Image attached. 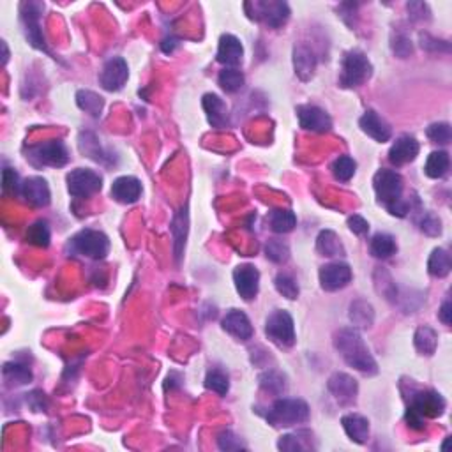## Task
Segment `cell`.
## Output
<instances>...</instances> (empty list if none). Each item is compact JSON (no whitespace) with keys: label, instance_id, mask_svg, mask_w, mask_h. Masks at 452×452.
Here are the masks:
<instances>
[{"label":"cell","instance_id":"obj_1","mask_svg":"<svg viewBox=\"0 0 452 452\" xmlns=\"http://www.w3.org/2000/svg\"><path fill=\"white\" fill-rule=\"evenodd\" d=\"M334 348L350 368L361 371L366 377H375L378 373L377 361L371 355L370 348L366 347L361 332L355 327H347L336 332Z\"/></svg>","mask_w":452,"mask_h":452},{"label":"cell","instance_id":"obj_2","mask_svg":"<svg viewBox=\"0 0 452 452\" xmlns=\"http://www.w3.org/2000/svg\"><path fill=\"white\" fill-rule=\"evenodd\" d=\"M373 75V66L370 59L359 50H350L345 53L341 61V75H339V85L343 89H357L364 85Z\"/></svg>","mask_w":452,"mask_h":452},{"label":"cell","instance_id":"obj_3","mask_svg":"<svg viewBox=\"0 0 452 452\" xmlns=\"http://www.w3.org/2000/svg\"><path fill=\"white\" fill-rule=\"evenodd\" d=\"M267 421L274 428L295 426L309 421V407L304 400L279 398L267 412Z\"/></svg>","mask_w":452,"mask_h":452},{"label":"cell","instance_id":"obj_4","mask_svg":"<svg viewBox=\"0 0 452 452\" xmlns=\"http://www.w3.org/2000/svg\"><path fill=\"white\" fill-rule=\"evenodd\" d=\"M25 158L34 166H52V168H61L69 161V151L62 140H48L41 144L31 145L25 151Z\"/></svg>","mask_w":452,"mask_h":452},{"label":"cell","instance_id":"obj_5","mask_svg":"<svg viewBox=\"0 0 452 452\" xmlns=\"http://www.w3.org/2000/svg\"><path fill=\"white\" fill-rule=\"evenodd\" d=\"M68 248L75 255H82L91 260H103L110 253V239L103 232L85 228L69 241Z\"/></svg>","mask_w":452,"mask_h":452},{"label":"cell","instance_id":"obj_6","mask_svg":"<svg viewBox=\"0 0 452 452\" xmlns=\"http://www.w3.org/2000/svg\"><path fill=\"white\" fill-rule=\"evenodd\" d=\"M373 188L378 202L384 204L387 211H391L392 207H396L403 200V177L394 170H378L373 177Z\"/></svg>","mask_w":452,"mask_h":452},{"label":"cell","instance_id":"obj_7","mask_svg":"<svg viewBox=\"0 0 452 452\" xmlns=\"http://www.w3.org/2000/svg\"><path fill=\"white\" fill-rule=\"evenodd\" d=\"M265 336L279 348H292L297 343L294 318L285 309H276L265 320Z\"/></svg>","mask_w":452,"mask_h":452},{"label":"cell","instance_id":"obj_8","mask_svg":"<svg viewBox=\"0 0 452 452\" xmlns=\"http://www.w3.org/2000/svg\"><path fill=\"white\" fill-rule=\"evenodd\" d=\"M43 11H45V4H41V2H23L20 6V20H22L27 41L31 43L36 50L50 53L48 46H46V39L41 31V22H39Z\"/></svg>","mask_w":452,"mask_h":452},{"label":"cell","instance_id":"obj_9","mask_svg":"<svg viewBox=\"0 0 452 452\" xmlns=\"http://www.w3.org/2000/svg\"><path fill=\"white\" fill-rule=\"evenodd\" d=\"M103 177L89 168H76L68 174V191L75 198H91L101 191Z\"/></svg>","mask_w":452,"mask_h":452},{"label":"cell","instance_id":"obj_10","mask_svg":"<svg viewBox=\"0 0 452 452\" xmlns=\"http://www.w3.org/2000/svg\"><path fill=\"white\" fill-rule=\"evenodd\" d=\"M246 6L253 8L249 18L264 22L271 29H279L290 18V8H288L287 2H253V4Z\"/></svg>","mask_w":452,"mask_h":452},{"label":"cell","instance_id":"obj_11","mask_svg":"<svg viewBox=\"0 0 452 452\" xmlns=\"http://www.w3.org/2000/svg\"><path fill=\"white\" fill-rule=\"evenodd\" d=\"M128 78V62L122 56H112V59H108L105 62V66H103L101 73H99V83L108 92H119L121 89H124Z\"/></svg>","mask_w":452,"mask_h":452},{"label":"cell","instance_id":"obj_12","mask_svg":"<svg viewBox=\"0 0 452 452\" xmlns=\"http://www.w3.org/2000/svg\"><path fill=\"white\" fill-rule=\"evenodd\" d=\"M445 407H447V403H445V400L438 392L419 391L414 394L408 408H412L422 419H437L444 415Z\"/></svg>","mask_w":452,"mask_h":452},{"label":"cell","instance_id":"obj_13","mask_svg":"<svg viewBox=\"0 0 452 452\" xmlns=\"http://www.w3.org/2000/svg\"><path fill=\"white\" fill-rule=\"evenodd\" d=\"M299 124L302 129L311 133H329L332 129V119L325 110L315 105L297 106Z\"/></svg>","mask_w":452,"mask_h":452},{"label":"cell","instance_id":"obj_14","mask_svg":"<svg viewBox=\"0 0 452 452\" xmlns=\"http://www.w3.org/2000/svg\"><path fill=\"white\" fill-rule=\"evenodd\" d=\"M327 389L341 407L354 405L359 394V384L354 377L347 373H334L327 382Z\"/></svg>","mask_w":452,"mask_h":452},{"label":"cell","instance_id":"obj_15","mask_svg":"<svg viewBox=\"0 0 452 452\" xmlns=\"http://www.w3.org/2000/svg\"><path fill=\"white\" fill-rule=\"evenodd\" d=\"M352 281V269L343 262H332L320 269V285L325 292H338Z\"/></svg>","mask_w":452,"mask_h":452},{"label":"cell","instance_id":"obj_16","mask_svg":"<svg viewBox=\"0 0 452 452\" xmlns=\"http://www.w3.org/2000/svg\"><path fill=\"white\" fill-rule=\"evenodd\" d=\"M234 282L235 290L244 301H253L260 288V272L249 264L239 265L234 271Z\"/></svg>","mask_w":452,"mask_h":452},{"label":"cell","instance_id":"obj_17","mask_svg":"<svg viewBox=\"0 0 452 452\" xmlns=\"http://www.w3.org/2000/svg\"><path fill=\"white\" fill-rule=\"evenodd\" d=\"M20 196L32 207H46L52 200L48 182L43 177H29L22 182Z\"/></svg>","mask_w":452,"mask_h":452},{"label":"cell","instance_id":"obj_18","mask_svg":"<svg viewBox=\"0 0 452 452\" xmlns=\"http://www.w3.org/2000/svg\"><path fill=\"white\" fill-rule=\"evenodd\" d=\"M419 151H421V145H419L417 140L410 135H403L392 144L391 151H389V161L394 166H405L415 161Z\"/></svg>","mask_w":452,"mask_h":452},{"label":"cell","instance_id":"obj_19","mask_svg":"<svg viewBox=\"0 0 452 452\" xmlns=\"http://www.w3.org/2000/svg\"><path fill=\"white\" fill-rule=\"evenodd\" d=\"M140 196H142V182L133 175H124L113 181L112 198L119 204L131 205L140 200Z\"/></svg>","mask_w":452,"mask_h":452},{"label":"cell","instance_id":"obj_20","mask_svg":"<svg viewBox=\"0 0 452 452\" xmlns=\"http://www.w3.org/2000/svg\"><path fill=\"white\" fill-rule=\"evenodd\" d=\"M205 113H207V121L212 128L225 129L230 126V113H228V106L226 103L219 98L218 94H205L202 99Z\"/></svg>","mask_w":452,"mask_h":452},{"label":"cell","instance_id":"obj_21","mask_svg":"<svg viewBox=\"0 0 452 452\" xmlns=\"http://www.w3.org/2000/svg\"><path fill=\"white\" fill-rule=\"evenodd\" d=\"M359 126H361V129L366 135L371 136L375 142H380V144L389 142L392 136V128L375 110H368L361 117V121H359Z\"/></svg>","mask_w":452,"mask_h":452},{"label":"cell","instance_id":"obj_22","mask_svg":"<svg viewBox=\"0 0 452 452\" xmlns=\"http://www.w3.org/2000/svg\"><path fill=\"white\" fill-rule=\"evenodd\" d=\"M221 325L228 334L234 336L239 341H248V339L253 338V325L244 311L230 309V311L225 315V318H223Z\"/></svg>","mask_w":452,"mask_h":452},{"label":"cell","instance_id":"obj_23","mask_svg":"<svg viewBox=\"0 0 452 452\" xmlns=\"http://www.w3.org/2000/svg\"><path fill=\"white\" fill-rule=\"evenodd\" d=\"M244 56V46L241 39L232 34H223L218 46V62L225 64L226 68H235L242 62Z\"/></svg>","mask_w":452,"mask_h":452},{"label":"cell","instance_id":"obj_24","mask_svg":"<svg viewBox=\"0 0 452 452\" xmlns=\"http://www.w3.org/2000/svg\"><path fill=\"white\" fill-rule=\"evenodd\" d=\"M318 59L315 55V52L309 48L304 43H299L294 48V69L295 75L302 80V82H308V80L313 78L315 69H317Z\"/></svg>","mask_w":452,"mask_h":452},{"label":"cell","instance_id":"obj_25","mask_svg":"<svg viewBox=\"0 0 452 452\" xmlns=\"http://www.w3.org/2000/svg\"><path fill=\"white\" fill-rule=\"evenodd\" d=\"M341 424H343L345 433L348 435L352 442L362 445L370 438V421L364 415L359 414H348L341 417Z\"/></svg>","mask_w":452,"mask_h":452},{"label":"cell","instance_id":"obj_26","mask_svg":"<svg viewBox=\"0 0 452 452\" xmlns=\"http://www.w3.org/2000/svg\"><path fill=\"white\" fill-rule=\"evenodd\" d=\"M188 225H189L188 207H182L181 211L174 216V219H172V226H170L172 235H174V253L177 262H181L182 255H184L186 239H188Z\"/></svg>","mask_w":452,"mask_h":452},{"label":"cell","instance_id":"obj_27","mask_svg":"<svg viewBox=\"0 0 452 452\" xmlns=\"http://www.w3.org/2000/svg\"><path fill=\"white\" fill-rule=\"evenodd\" d=\"M317 251L322 257H343L345 248L341 244V239L332 230H322L317 237Z\"/></svg>","mask_w":452,"mask_h":452},{"label":"cell","instance_id":"obj_28","mask_svg":"<svg viewBox=\"0 0 452 452\" xmlns=\"http://www.w3.org/2000/svg\"><path fill=\"white\" fill-rule=\"evenodd\" d=\"M350 322L354 324V327H362V329H370L375 322V309L373 306L368 301H362V299H357L350 304Z\"/></svg>","mask_w":452,"mask_h":452},{"label":"cell","instance_id":"obj_29","mask_svg":"<svg viewBox=\"0 0 452 452\" xmlns=\"http://www.w3.org/2000/svg\"><path fill=\"white\" fill-rule=\"evenodd\" d=\"M414 345L419 354L431 357V355L437 352L438 347V332L435 331V329L428 327V325H422V327H419L417 331H415Z\"/></svg>","mask_w":452,"mask_h":452},{"label":"cell","instance_id":"obj_30","mask_svg":"<svg viewBox=\"0 0 452 452\" xmlns=\"http://www.w3.org/2000/svg\"><path fill=\"white\" fill-rule=\"evenodd\" d=\"M269 225L274 234H290L297 226V216L288 209H274L269 214Z\"/></svg>","mask_w":452,"mask_h":452},{"label":"cell","instance_id":"obj_31","mask_svg":"<svg viewBox=\"0 0 452 452\" xmlns=\"http://www.w3.org/2000/svg\"><path fill=\"white\" fill-rule=\"evenodd\" d=\"M76 105L80 110L89 113L91 117L99 119L105 108V99L92 91H78L76 92Z\"/></svg>","mask_w":452,"mask_h":452},{"label":"cell","instance_id":"obj_32","mask_svg":"<svg viewBox=\"0 0 452 452\" xmlns=\"http://www.w3.org/2000/svg\"><path fill=\"white\" fill-rule=\"evenodd\" d=\"M449 166H451V158L445 151H435L428 156L426 166H424V174L430 179H442L447 175Z\"/></svg>","mask_w":452,"mask_h":452},{"label":"cell","instance_id":"obj_33","mask_svg":"<svg viewBox=\"0 0 452 452\" xmlns=\"http://www.w3.org/2000/svg\"><path fill=\"white\" fill-rule=\"evenodd\" d=\"M451 269L452 260L449 251H445L444 248L433 249L430 260H428V272H430L433 278H445V276L451 274Z\"/></svg>","mask_w":452,"mask_h":452},{"label":"cell","instance_id":"obj_34","mask_svg":"<svg viewBox=\"0 0 452 452\" xmlns=\"http://www.w3.org/2000/svg\"><path fill=\"white\" fill-rule=\"evenodd\" d=\"M370 251L378 260H387L398 251L396 239L389 234H377L370 242Z\"/></svg>","mask_w":452,"mask_h":452},{"label":"cell","instance_id":"obj_35","mask_svg":"<svg viewBox=\"0 0 452 452\" xmlns=\"http://www.w3.org/2000/svg\"><path fill=\"white\" fill-rule=\"evenodd\" d=\"M244 75L235 68H225L218 76L219 87L226 92V94H235L244 87Z\"/></svg>","mask_w":452,"mask_h":452},{"label":"cell","instance_id":"obj_36","mask_svg":"<svg viewBox=\"0 0 452 452\" xmlns=\"http://www.w3.org/2000/svg\"><path fill=\"white\" fill-rule=\"evenodd\" d=\"M4 378L13 385H25L32 382V371L29 366L22 362H6Z\"/></svg>","mask_w":452,"mask_h":452},{"label":"cell","instance_id":"obj_37","mask_svg":"<svg viewBox=\"0 0 452 452\" xmlns=\"http://www.w3.org/2000/svg\"><path fill=\"white\" fill-rule=\"evenodd\" d=\"M258 382H260V387L264 389V391L271 392V394L274 396H281L287 391V378H285V375H281L276 370H269L265 371V373H262Z\"/></svg>","mask_w":452,"mask_h":452},{"label":"cell","instance_id":"obj_38","mask_svg":"<svg viewBox=\"0 0 452 452\" xmlns=\"http://www.w3.org/2000/svg\"><path fill=\"white\" fill-rule=\"evenodd\" d=\"M331 170L336 181L350 182L355 175V170H357V163L350 156H339L338 159H334Z\"/></svg>","mask_w":452,"mask_h":452},{"label":"cell","instance_id":"obj_39","mask_svg":"<svg viewBox=\"0 0 452 452\" xmlns=\"http://www.w3.org/2000/svg\"><path fill=\"white\" fill-rule=\"evenodd\" d=\"M25 237L32 246H38V248H48L50 239H52V232H50L48 223L36 221L34 225L29 226Z\"/></svg>","mask_w":452,"mask_h":452},{"label":"cell","instance_id":"obj_40","mask_svg":"<svg viewBox=\"0 0 452 452\" xmlns=\"http://www.w3.org/2000/svg\"><path fill=\"white\" fill-rule=\"evenodd\" d=\"M265 257L271 262H274V264H287V262L290 260V248L282 241L271 239V241L265 244Z\"/></svg>","mask_w":452,"mask_h":452},{"label":"cell","instance_id":"obj_41","mask_svg":"<svg viewBox=\"0 0 452 452\" xmlns=\"http://www.w3.org/2000/svg\"><path fill=\"white\" fill-rule=\"evenodd\" d=\"M205 387L209 391L216 392L219 396H226L228 389H230V382H228V377H226L225 371L221 370H211L205 377Z\"/></svg>","mask_w":452,"mask_h":452},{"label":"cell","instance_id":"obj_42","mask_svg":"<svg viewBox=\"0 0 452 452\" xmlns=\"http://www.w3.org/2000/svg\"><path fill=\"white\" fill-rule=\"evenodd\" d=\"M276 290L282 295V297H287L288 301H295L299 297V285L292 276L288 274H278L274 279Z\"/></svg>","mask_w":452,"mask_h":452},{"label":"cell","instance_id":"obj_43","mask_svg":"<svg viewBox=\"0 0 452 452\" xmlns=\"http://www.w3.org/2000/svg\"><path fill=\"white\" fill-rule=\"evenodd\" d=\"M426 135L435 144L447 145L452 138V129L447 122H435V124H431L430 128H428Z\"/></svg>","mask_w":452,"mask_h":452},{"label":"cell","instance_id":"obj_44","mask_svg":"<svg viewBox=\"0 0 452 452\" xmlns=\"http://www.w3.org/2000/svg\"><path fill=\"white\" fill-rule=\"evenodd\" d=\"M419 41H421L422 50H426V52H431V53H437V52L449 53L451 52V43L433 38V36L428 34V32H421V36H419Z\"/></svg>","mask_w":452,"mask_h":452},{"label":"cell","instance_id":"obj_45","mask_svg":"<svg viewBox=\"0 0 452 452\" xmlns=\"http://www.w3.org/2000/svg\"><path fill=\"white\" fill-rule=\"evenodd\" d=\"M419 228H421V232L430 235V237H438L442 234L440 219L435 214H431V212H424L422 214V219L419 221Z\"/></svg>","mask_w":452,"mask_h":452},{"label":"cell","instance_id":"obj_46","mask_svg":"<svg viewBox=\"0 0 452 452\" xmlns=\"http://www.w3.org/2000/svg\"><path fill=\"white\" fill-rule=\"evenodd\" d=\"M2 189H4V195H20L22 182H20V175L13 168L4 170V174H2Z\"/></svg>","mask_w":452,"mask_h":452},{"label":"cell","instance_id":"obj_47","mask_svg":"<svg viewBox=\"0 0 452 452\" xmlns=\"http://www.w3.org/2000/svg\"><path fill=\"white\" fill-rule=\"evenodd\" d=\"M391 48L394 52V55L400 56V59H408L414 53V45H412L410 38H407L403 34H398L396 38H392Z\"/></svg>","mask_w":452,"mask_h":452},{"label":"cell","instance_id":"obj_48","mask_svg":"<svg viewBox=\"0 0 452 452\" xmlns=\"http://www.w3.org/2000/svg\"><path fill=\"white\" fill-rule=\"evenodd\" d=\"M218 445L221 451H241V449H246V445L242 444V440L234 431H223L218 437Z\"/></svg>","mask_w":452,"mask_h":452},{"label":"cell","instance_id":"obj_49","mask_svg":"<svg viewBox=\"0 0 452 452\" xmlns=\"http://www.w3.org/2000/svg\"><path fill=\"white\" fill-rule=\"evenodd\" d=\"M299 437L301 435H282L281 438H279L278 442V449L279 451H290V452H295V451H304L306 445H302V442L299 440Z\"/></svg>","mask_w":452,"mask_h":452},{"label":"cell","instance_id":"obj_50","mask_svg":"<svg viewBox=\"0 0 452 452\" xmlns=\"http://www.w3.org/2000/svg\"><path fill=\"white\" fill-rule=\"evenodd\" d=\"M407 9L408 13H410V18L412 20H430L431 18V13H430V8H428V4H424V2H410V4H407Z\"/></svg>","mask_w":452,"mask_h":452},{"label":"cell","instance_id":"obj_51","mask_svg":"<svg viewBox=\"0 0 452 452\" xmlns=\"http://www.w3.org/2000/svg\"><path fill=\"white\" fill-rule=\"evenodd\" d=\"M348 228H350L355 235H366L370 232V223L366 221L362 216L354 214L348 218Z\"/></svg>","mask_w":452,"mask_h":452},{"label":"cell","instance_id":"obj_52","mask_svg":"<svg viewBox=\"0 0 452 452\" xmlns=\"http://www.w3.org/2000/svg\"><path fill=\"white\" fill-rule=\"evenodd\" d=\"M405 419H407L408 428H412V430L415 431H422L424 430V426H426V424H424V419H422L419 414H415L412 408H407V415H405Z\"/></svg>","mask_w":452,"mask_h":452},{"label":"cell","instance_id":"obj_53","mask_svg":"<svg viewBox=\"0 0 452 452\" xmlns=\"http://www.w3.org/2000/svg\"><path fill=\"white\" fill-rule=\"evenodd\" d=\"M438 318L442 320V324L444 325H451L452 322V304H451V299H445L444 304H442L440 311H438Z\"/></svg>","mask_w":452,"mask_h":452},{"label":"cell","instance_id":"obj_54","mask_svg":"<svg viewBox=\"0 0 452 452\" xmlns=\"http://www.w3.org/2000/svg\"><path fill=\"white\" fill-rule=\"evenodd\" d=\"M177 46H179V41L175 38H166L165 41L161 43V50L165 53H172Z\"/></svg>","mask_w":452,"mask_h":452},{"label":"cell","instance_id":"obj_55","mask_svg":"<svg viewBox=\"0 0 452 452\" xmlns=\"http://www.w3.org/2000/svg\"><path fill=\"white\" fill-rule=\"evenodd\" d=\"M2 48H4V64H6V62H8V56H9L8 45H6V41H2Z\"/></svg>","mask_w":452,"mask_h":452}]
</instances>
